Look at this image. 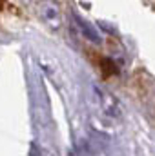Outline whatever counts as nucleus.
I'll list each match as a JSON object with an SVG mask.
<instances>
[{
  "mask_svg": "<svg viewBox=\"0 0 155 156\" xmlns=\"http://www.w3.org/2000/svg\"><path fill=\"white\" fill-rule=\"evenodd\" d=\"M35 11L40 22L49 29L59 31L62 27V9L57 0H35Z\"/></svg>",
  "mask_w": 155,
  "mask_h": 156,
  "instance_id": "1",
  "label": "nucleus"
},
{
  "mask_svg": "<svg viewBox=\"0 0 155 156\" xmlns=\"http://www.w3.org/2000/svg\"><path fill=\"white\" fill-rule=\"evenodd\" d=\"M93 87V94L97 98V104L100 107V111L110 118H119L122 115V109H120V104L117 102V98L113 94H110L108 91H104L102 87L99 85H91Z\"/></svg>",
  "mask_w": 155,
  "mask_h": 156,
  "instance_id": "2",
  "label": "nucleus"
},
{
  "mask_svg": "<svg viewBox=\"0 0 155 156\" xmlns=\"http://www.w3.org/2000/svg\"><path fill=\"white\" fill-rule=\"evenodd\" d=\"M73 18H75V26H77V29L82 33V37L86 40H89L91 44H102V37L97 33V29L88 22V20H84V18H80L78 15H73Z\"/></svg>",
  "mask_w": 155,
  "mask_h": 156,
  "instance_id": "3",
  "label": "nucleus"
},
{
  "mask_svg": "<svg viewBox=\"0 0 155 156\" xmlns=\"http://www.w3.org/2000/svg\"><path fill=\"white\" fill-rule=\"evenodd\" d=\"M6 4V0H0V9H2V5Z\"/></svg>",
  "mask_w": 155,
  "mask_h": 156,
  "instance_id": "4",
  "label": "nucleus"
}]
</instances>
